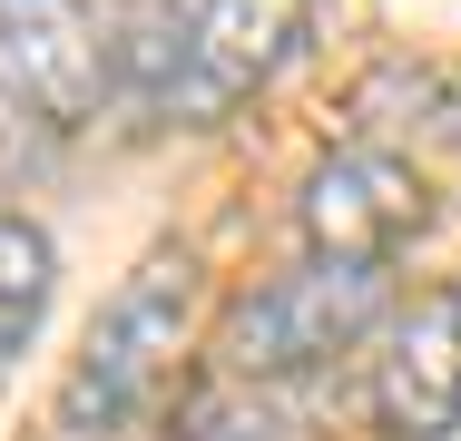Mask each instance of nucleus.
Listing matches in <instances>:
<instances>
[{"label": "nucleus", "mask_w": 461, "mask_h": 441, "mask_svg": "<svg viewBox=\"0 0 461 441\" xmlns=\"http://www.w3.org/2000/svg\"><path fill=\"white\" fill-rule=\"evenodd\" d=\"M393 294V265H344V256H304L294 274H276L266 294H246L216 334L226 382H285V373H314L324 353H344L383 314Z\"/></svg>", "instance_id": "nucleus-2"}, {"label": "nucleus", "mask_w": 461, "mask_h": 441, "mask_svg": "<svg viewBox=\"0 0 461 441\" xmlns=\"http://www.w3.org/2000/svg\"><path fill=\"white\" fill-rule=\"evenodd\" d=\"M373 412L393 441H452L461 432V294H422L383 324L373 353Z\"/></svg>", "instance_id": "nucleus-6"}, {"label": "nucleus", "mask_w": 461, "mask_h": 441, "mask_svg": "<svg viewBox=\"0 0 461 441\" xmlns=\"http://www.w3.org/2000/svg\"><path fill=\"white\" fill-rule=\"evenodd\" d=\"M294 40H304V0H186L167 108L177 118H226L246 88H266L294 59Z\"/></svg>", "instance_id": "nucleus-4"}, {"label": "nucleus", "mask_w": 461, "mask_h": 441, "mask_svg": "<svg viewBox=\"0 0 461 441\" xmlns=\"http://www.w3.org/2000/svg\"><path fill=\"white\" fill-rule=\"evenodd\" d=\"M186 304H196V265L177 246H158L108 294V314L89 324V344L69 363V382H59V441H108L158 402V382L177 373V344H186Z\"/></svg>", "instance_id": "nucleus-1"}, {"label": "nucleus", "mask_w": 461, "mask_h": 441, "mask_svg": "<svg viewBox=\"0 0 461 441\" xmlns=\"http://www.w3.org/2000/svg\"><path fill=\"white\" fill-rule=\"evenodd\" d=\"M442 138H452V148H461V98H442Z\"/></svg>", "instance_id": "nucleus-9"}, {"label": "nucleus", "mask_w": 461, "mask_h": 441, "mask_svg": "<svg viewBox=\"0 0 461 441\" xmlns=\"http://www.w3.org/2000/svg\"><path fill=\"white\" fill-rule=\"evenodd\" d=\"M108 69L118 50L89 0H0V98L40 128H79L108 98Z\"/></svg>", "instance_id": "nucleus-3"}, {"label": "nucleus", "mask_w": 461, "mask_h": 441, "mask_svg": "<svg viewBox=\"0 0 461 441\" xmlns=\"http://www.w3.org/2000/svg\"><path fill=\"white\" fill-rule=\"evenodd\" d=\"M294 216H304V246H314V256L393 265V246L422 226V176L402 167L393 148H334L324 167L304 176Z\"/></svg>", "instance_id": "nucleus-5"}, {"label": "nucleus", "mask_w": 461, "mask_h": 441, "mask_svg": "<svg viewBox=\"0 0 461 441\" xmlns=\"http://www.w3.org/2000/svg\"><path fill=\"white\" fill-rule=\"evenodd\" d=\"M452 294H461V284H452Z\"/></svg>", "instance_id": "nucleus-10"}, {"label": "nucleus", "mask_w": 461, "mask_h": 441, "mask_svg": "<svg viewBox=\"0 0 461 441\" xmlns=\"http://www.w3.org/2000/svg\"><path fill=\"white\" fill-rule=\"evenodd\" d=\"M50 284H59V256L30 216H0V363H20V344L40 334L50 314Z\"/></svg>", "instance_id": "nucleus-7"}, {"label": "nucleus", "mask_w": 461, "mask_h": 441, "mask_svg": "<svg viewBox=\"0 0 461 441\" xmlns=\"http://www.w3.org/2000/svg\"><path fill=\"white\" fill-rule=\"evenodd\" d=\"M266 432H276L266 392L246 402V382H226V392H206V402L186 412V432H177V441H266Z\"/></svg>", "instance_id": "nucleus-8"}]
</instances>
